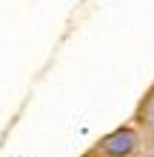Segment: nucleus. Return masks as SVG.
Wrapping results in <instances>:
<instances>
[{"mask_svg": "<svg viewBox=\"0 0 154 157\" xmlns=\"http://www.w3.org/2000/svg\"><path fill=\"white\" fill-rule=\"evenodd\" d=\"M137 149H140V134H137V128H131V126L114 128V132L106 134L100 140V146H97V151L103 157H134Z\"/></svg>", "mask_w": 154, "mask_h": 157, "instance_id": "nucleus-1", "label": "nucleus"}, {"mask_svg": "<svg viewBox=\"0 0 154 157\" xmlns=\"http://www.w3.org/2000/svg\"><path fill=\"white\" fill-rule=\"evenodd\" d=\"M140 123L148 128V132H154V94L143 103V109H140Z\"/></svg>", "mask_w": 154, "mask_h": 157, "instance_id": "nucleus-2", "label": "nucleus"}, {"mask_svg": "<svg viewBox=\"0 0 154 157\" xmlns=\"http://www.w3.org/2000/svg\"><path fill=\"white\" fill-rule=\"evenodd\" d=\"M148 157H154V149H151V151H148Z\"/></svg>", "mask_w": 154, "mask_h": 157, "instance_id": "nucleus-3", "label": "nucleus"}]
</instances>
